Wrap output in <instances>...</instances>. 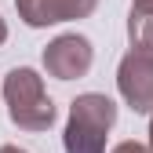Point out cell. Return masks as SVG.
Returning <instances> with one entry per match:
<instances>
[{
    "label": "cell",
    "mask_w": 153,
    "mask_h": 153,
    "mask_svg": "<svg viewBox=\"0 0 153 153\" xmlns=\"http://www.w3.org/2000/svg\"><path fill=\"white\" fill-rule=\"evenodd\" d=\"M117 124V106L113 99L99 91L76 95L69 106V120L62 131V146L66 153H106V135Z\"/></svg>",
    "instance_id": "obj_1"
},
{
    "label": "cell",
    "mask_w": 153,
    "mask_h": 153,
    "mask_svg": "<svg viewBox=\"0 0 153 153\" xmlns=\"http://www.w3.org/2000/svg\"><path fill=\"white\" fill-rule=\"evenodd\" d=\"M4 102L11 124L22 131H48L55 124V102L44 91V76L29 66H18L4 76Z\"/></svg>",
    "instance_id": "obj_2"
},
{
    "label": "cell",
    "mask_w": 153,
    "mask_h": 153,
    "mask_svg": "<svg viewBox=\"0 0 153 153\" xmlns=\"http://www.w3.org/2000/svg\"><path fill=\"white\" fill-rule=\"evenodd\" d=\"M120 99L135 113H153V51L131 48L117 66Z\"/></svg>",
    "instance_id": "obj_3"
},
{
    "label": "cell",
    "mask_w": 153,
    "mask_h": 153,
    "mask_svg": "<svg viewBox=\"0 0 153 153\" xmlns=\"http://www.w3.org/2000/svg\"><path fill=\"white\" fill-rule=\"evenodd\" d=\"M91 40L80 33H62L44 48V69L55 76V80H76L91 69Z\"/></svg>",
    "instance_id": "obj_4"
},
{
    "label": "cell",
    "mask_w": 153,
    "mask_h": 153,
    "mask_svg": "<svg viewBox=\"0 0 153 153\" xmlns=\"http://www.w3.org/2000/svg\"><path fill=\"white\" fill-rule=\"evenodd\" d=\"M15 7L29 29H44V26L73 22V18H88L99 7V0H15Z\"/></svg>",
    "instance_id": "obj_5"
},
{
    "label": "cell",
    "mask_w": 153,
    "mask_h": 153,
    "mask_svg": "<svg viewBox=\"0 0 153 153\" xmlns=\"http://www.w3.org/2000/svg\"><path fill=\"white\" fill-rule=\"evenodd\" d=\"M128 36H131V48L153 51V11H135L131 7V15H128Z\"/></svg>",
    "instance_id": "obj_6"
},
{
    "label": "cell",
    "mask_w": 153,
    "mask_h": 153,
    "mask_svg": "<svg viewBox=\"0 0 153 153\" xmlns=\"http://www.w3.org/2000/svg\"><path fill=\"white\" fill-rule=\"evenodd\" d=\"M113 153H149L142 142H135V139H128V142H120V146H113Z\"/></svg>",
    "instance_id": "obj_7"
},
{
    "label": "cell",
    "mask_w": 153,
    "mask_h": 153,
    "mask_svg": "<svg viewBox=\"0 0 153 153\" xmlns=\"http://www.w3.org/2000/svg\"><path fill=\"white\" fill-rule=\"evenodd\" d=\"M131 7L135 11H153V0H131Z\"/></svg>",
    "instance_id": "obj_8"
},
{
    "label": "cell",
    "mask_w": 153,
    "mask_h": 153,
    "mask_svg": "<svg viewBox=\"0 0 153 153\" xmlns=\"http://www.w3.org/2000/svg\"><path fill=\"white\" fill-rule=\"evenodd\" d=\"M4 40H7V22L0 18V44H4Z\"/></svg>",
    "instance_id": "obj_9"
},
{
    "label": "cell",
    "mask_w": 153,
    "mask_h": 153,
    "mask_svg": "<svg viewBox=\"0 0 153 153\" xmlns=\"http://www.w3.org/2000/svg\"><path fill=\"white\" fill-rule=\"evenodd\" d=\"M0 153H26V149H18V146H0Z\"/></svg>",
    "instance_id": "obj_10"
},
{
    "label": "cell",
    "mask_w": 153,
    "mask_h": 153,
    "mask_svg": "<svg viewBox=\"0 0 153 153\" xmlns=\"http://www.w3.org/2000/svg\"><path fill=\"white\" fill-rule=\"evenodd\" d=\"M149 153H153V120H149V146H146Z\"/></svg>",
    "instance_id": "obj_11"
}]
</instances>
